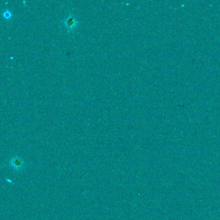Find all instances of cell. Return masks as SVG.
Wrapping results in <instances>:
<instances>
[{
    "label": "cell",
    "instance_id": "cell-1",
    "mask_svg": "<svg viewBox=\"0 0 220 220\" xmlns=\"http://www.w3.org/2000/svg\"><path fill=\"white\" fill-rule=\"evenodd\" d=\"M65 23L66 27L69 28H73L77 25V20L74 16H69L65 19Z\"/></svg>",
    "mask_w": 220,
    "mask_h": 220
},
{
    "label": "cell",
    "instance_id": "cell-3",
    "mask_svg": "<svg viewBox=\"0 0 220 220\" xmlns=\"http://www.w3.org/2000/svg\"><path fill=\"white\" fill-rule=\"evenodd\" d=\"M3 16L5 18H9L11 17L12 14H11V12L9 11H5L3 12Z\"/></svg>",
    "mask_w": 220,
    "mask_h": 220
},
{
    "label": "cell",
    "instance_id": "cell-2",
    "mask_svg": "<svg viewBox=\"0 0 220 220\" xmlns=\"http://www.w3.org/2000/svg\"><path fill=\"white\" fill-rule=\"evenodd\" d=\"M23 163L22 161V160H21V159H20V158H19L18 157H14L11 160V165H12V167L16 170L19 169L22 167Z\"/></svg>",
    "mask_w": 220,
    "mask_h": 220
}]
</instances>
